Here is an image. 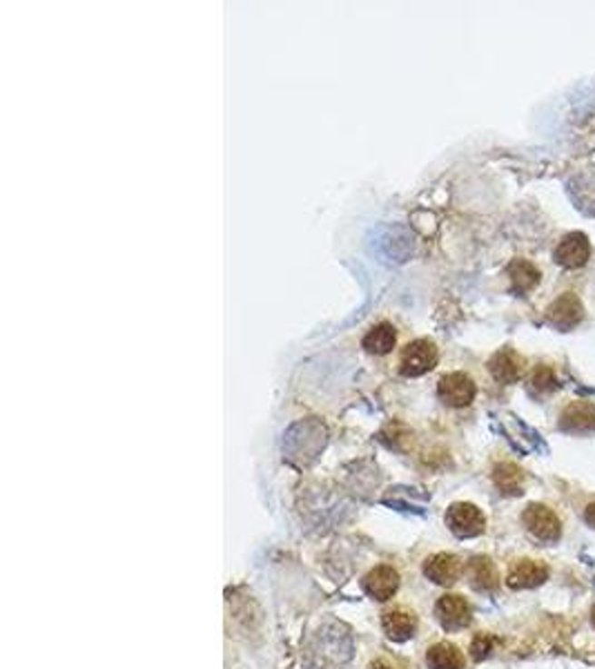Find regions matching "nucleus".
Here are the masks:
<instances>
[{
  "label": "nucleus",
  "mask_w": 595,
  "mask_h": 669,
  "mask_svg": "<svg viewBox=\"0 0 595 669\" xmlns=\"http://www.w3.org/2000/svg\"><path fill=\"white\" fill-rule=\"evenodd\" d=\"M553 257L562 268L569 270L582 268V265H587L589 259H591V241H589L584 233L564 235V237L560 239V244L555 245Z\"/></svg>",
  "instance_id": "0eeeda50"
},
{
  "label": "nucleus",
  "mask_w": 595,
  "mask_h": 669,
  "mask_svg": "<svg viewBox=\"0 0 595 669\" xmlns=\"http://www.w3.org/2000/svg\"><path fill=\"white\" fill-rule=\"evenodd\" d=\"M591 624L595 627V607L591 609Z\"/></svg>",
  "instance_id": "393cba45"
},
{
  "label": "nucleus",
  "mask_w": 595,
  "mask_h": 669,
  "mask_svg": "<svg viewBox=\"0 0 595 669\" xmlns=\"http://www.w3.org/2000/svg\"><path fill=\"white\" fill-rule=\"evenodd\" d=\"M489 371L501 384H515L524 373V357L513 348H501L489 362Z\"/></svg>",
  "instance_id": "ddd939ff"
},
{
  "label": "nucleus",
  "mask_w": 595,
  "mask_h": 669,
  "mask_svg": "<svg viewBox=\"0 0 595 669\" xmlns=\"http://www.w3.org/2000/svg\"><path fill=\"white\" fill-rule=\"evenodd\" d=\"M491 649H493V641H491L486 634H480V636H475L473 645H471V652H473L475 661H481V658L489 656Z\"/></svg>",
  "instance_id": "4be33fe9"
},
{
  "label": "nucleus",
  "mask_w": 595,
  "mask_h": 669,
  "mask_svg": "<svg viewBox=\"0 0 595 669\" xmlns=\"http://www.w3.org/2000/svg\"><path fill=\"white\" fill-rule=\"evenodd\" d=\"M326 437V426L319 420H314V417L297 422L283 435V457L297 469H306L323 451Z\"/></svg>",
  "instance_id": "f257e3e1"
},
{
  "label": "nucleus",
  "mask_w": 595,
  "mask_h": 669,
  "mask_svg": "<svg viewBox=\"0 0 595 669\" xmlns=\"http://www.w3.org/2000/svg\"><path fill=\"white\" fill-rule=\"evenodd\" d=\"M352 645L351 636L346 632H342L339 624H331V627H323L322 632L314 638V645L310 647V654L314 658V667L319 669H342L351 661L352 656Z\"/></svg>",
  "instance_id": "f03ea898"
},
{
  "label": "nucleus",
  "mask_w": 595,
  "mask_h": 669,
  "mask_svg": "<svg viewBox=\"0 0 595 669\" xmlns=\"http://www.w3.org/2000/svg\"><path fill=\"white\" fill-rule=\"evenodd\" d=\"M584 319V306L575 293H564L550 302L547 308V322L558 331H571Z\"/></svg>",
  "instance_id": "6e6552de"
},
{
  "label": "nucleus",
  "mask_w": 595,
  "mask_h": 669,
  "mask_svg": "<svg viewBox=\"0 0 595 669\" xmlns=\"http://www.w3.org/2000/svg\"><path fill=\"white\" fill-rule=\"evenodd\" d=\"M466 574H469L471 584L477 592H495L500 587L498 567L486 555H475L469 563V567H466Z\"/></svg>",
  "instance_id": "2eb2a0df"
},
{
  "label": "nucleus",
  "mask_w": 595,
  "mask_h": 669,
  "mask_svg": "<svg viewBox=\"0 0 595 669\" xmlns=\"http://www.w3.org/2000/svg\"><path fill=\"white\" fill-rule=\"evenodd\" d=\"M584 515H587V523L595 529V502H591V504L587 506V514H584Z\"/></svg>",
  "instance_id": "5701e85b"
},
{
  "label": "nucleus",
  "mask_w": 595,
  "mask_h": 669,
  "mask_svg": "<svg viewBox=\"0 0 595 669\" xmlns=\"http://www.w3.org/2000/svg\"><path fill=\"white\" fill-rule=\"evenodd\" d=\"M531 384L538 393H553L558 388V375L550 366H538L531 375Z\"/></svg>",
  "instance_id": "412c9836"
},
{
  "label": "nucleus",
  "mask_w": 595,
  "mask_h": 669,
  "mask_svg": "<svg viewBox=\"0 0 595 669\" xmlns=\"http://www.w3.org/2000/svg\"><path fill=\"white\" fill-rule=\"evenodd\" d=\"M426 663L429 669H464L466 661L464 654L460 652V647H455L452 643H437L429 649L426 654Z\"/></svg>",
  "instance_id": "6ab92c4d"
},
{
  "label": "nucleus",
  "mask_w": 595,
  "mask_h": 669,
  "mask_svg": "<svg viewBox=\"0 0 595 669\" xmlns=\"http://www.w3.org/2000/svg\"><path fill=\"white\" fill-rule=\"evenodd\" d=\"M495 486L506 495H520L524 489V471L513 462H501L493 469Z\"/></svg>",
  "instance_id": "aec40b11"
},
{
  "label": "nucleus",
  "mask_w": 595,
  "mask_h": 669,
  "mask_svg": "<svg viewBox=\"0 0 595 669\" xmlns=\"http://www.w3.org/2000/svg\"><path fill=\"white\" fill-rule=\"evenodd\" d=\"M435 614L437 621L441 623L446 632H460V629L469 627L471 616H473L469 600L464 596H457V594H446V596L437 600Z\"/></svg>",
  "instance_id": "1a4fd4ad"
},
{
  "label": "nucleus",
  "mask_w": 595,
  "mask_h": 669,
  "mask_svg": "<svg viewBox=\"0 0 595 669\" xmlns=\"http://www.w3.org/2000/svg\"><path fill=\"white\" fill-rule=\"evenodd\" d=\"M522 523L526 531L535 540H540V543L553 544L562 535V520H560V515L550 506L540 504V502H533V504L526 506L522 514Z\"/></svg>",
  "instance_id": "7ed1b4c3"
},
{
  "label": "nucleus",
  "mask_w": 595,
  "mask_h": 669,
  "mask_svg": "<svg viewBox=\"0 0 595 669\" xmlns=\"http://www.w3.org/2000/svg\"><path fill=\"white\" fill-rule=\"evenodd\" d=\"M549 580V567L542 560H518L506 575V584L511 589H533Z\"/></svg>",
  "instance_id": "9d476101"
},
{
  "label": "nucleus",
  "mask_w": 595,
  "mask_h": 669,
  "mask_svg": "<svg viewBox=\"0 0 595 669\" xmlns=\"http://www.w3.org/2000/svg\"><path fill=\"white\" fill-rule=\"evenodd\" d=\"M383 632L391 641L395 643H404L408 638L415 636V629H417V618L412 616L411 612H404V609H392V612L383 614Z\"/></svg>",
  "instance_id": "dca6fc26"
},
{
  "label": "nucleus",
  "mask_w": 595,
  "mask_h": 669,
  "mask_svg": "<svg viewBox=\"0 0 595 669\" xmlns=\"http://www.w3.org/2000/svg\"><path fill=\"white\" fill-rule=\"evenodd\" d=\"M424 574L426 578L432 580L435 584L451 587V584H455L457 578H460L461 563L460 558L452 554H435L424 563Z\"/></svg>",
  "instance_id": "9b49d317"
},
{
  "label": "nucleus",
  "mask_w": 595,
  "mask_h": 669,
  "mask_svg": "<svg viewBox=\"0 0 595 669\" xmlns=\"http://www.w3.org/2000/svg\"><path fill=\"white\" fill-rule=\"evenodd\" d=\"M371 669H392L391 665H388V663L386 661H377V663H372V665H371Z\"/></svg>",
  "instance_id": "b1692460"
},
{
  "label": "nucleus",
  "mask_w": 595,
  "mask_h": 669,
  "mask_svg": "<svg viewBox=\"0 0 595 669\" xmlns=\"http://www.w3.org/2000/svg\"><path fill=\"white\" fill-rule=\"evenodd\" d=\"M437 395L444 404L452 408H464L475 400L477 386L473 377H469L466 373H449L437 384Z\"/></svg>",
  "instance_id": "423d86ee"
},
{
  "label": "nucleus",
  "mask_w": 595,
  "mask_h": 669,
  "mask_svg": "<svg viewBox=\"0 0 595 669\" xmlns=\"http://www.w3.org/2000/svg\"><path fill=\"white\" fill-rule=\"evenodd\" d=\"M506 275H509L511 279V288L518 295L531 293V290L538 286L540 279H542V273H540L533 264L526 262V259H515V262H511Z\"/></svg>",
  "instance_id": "f3484780"
},
{
  "label": "nucleus",
  "mask_w": 595,
  "mask_h": 669,
  "mask_svg": "<svg viewBox=\"0 0 595 669\" xmlns=\"http://www.w3.org/2000/svg\"><path fill=\"white\" fill-rule=\"evenodd\" d=\"M446 524L457 538H477L480 534H484L486 518L473 502H455L446 511Z\"/></svg>",
  "instance_id": "20e7f679"
},
{
  "label": "nucleus",
  "mask_w": 595,
  "mask_h": 669,
  "mask_svg": "<svg viewBox=\"0 0 595 669\" xmlns=\"http://www.w3.org/2000/svg\"><path fill=\"white\" fill-rule=\"evenodd\" d=\"M440 353H437L435 342L431 339H415L404 348L400 359V373L404 377H420L435 368Z\"/></svg>",
  "instance_id": "39448f33"
},
{
  "label": "nucleus",
  "mask_w": 595,
  "mask_h": 669,
  "mask_svg": "<svg viewBox=\"0 0 595 669\" xmlns=\"http://www.w3.org/2000/svg\"><path fill=\"white\" fill-rule=\"evenodd\" d=\"M397 587H400V574L392 567H386V564L372 569L363 578V592L375 600H388L397 592Z\"/></svg>",
  "instance_id": "4468645a"
},
{
  "label": "nucleus",
  "mask_w": 595,
  "mask_h": 669,
  "mask_svg": "<svg viewBox=\"0 0 595 669\" xmlns=\"http://www.w3.org/2000/svg\"><path fill=\"white\" fill-rule=\"evenodd\" d=\"M395 344H397L395 326L388 322L372 326L371 331L366 333V337L362 339V346L366 348L368 353H372V355H388V353L395 348Z\"/></svg>",
  "instance_id": "a211bd4d"
},
{
  "label": "nucleus",
  "mask_w": 595,
  "mask_h": 669,
  "mask_svg": "<svg viewBox=\"0 0 595 669\" xmlns=\"http://www.w3.org/2000/svg\"><path fill=\"white\" fill-rule=\"evenodd\" d=\"M560 429L569 433L595 431V406L587 400L571 402L560 415Z\"/></svg>",
  "instance_id": "f8f14e48"
}]
</instances>
